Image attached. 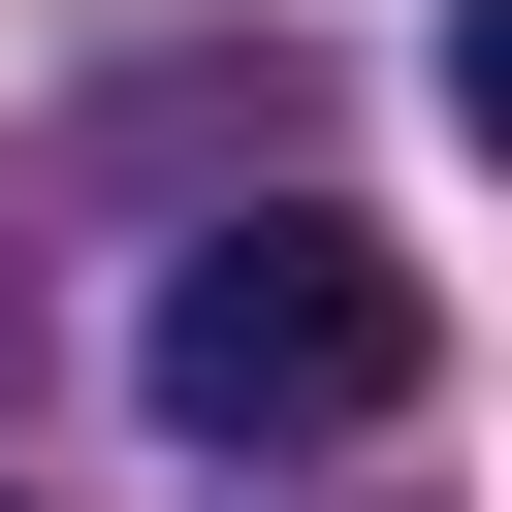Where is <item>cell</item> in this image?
Returning <instances> with one entry per match:
<instances>
[{
    "instance_id": "cell-1",
    "label": "cell",
    "mask_w": 512,
    "mask_h": 512,
    "mask_svg": "<svg viewBox=\"0 0 512 512\" xmlns=\"http://www.w3.org/2000/svg\"><path fill=\"white\" fill-rule=\"evenodd\" d=\"M128 384L256 480V448H384L416 384H448V288L352 224V192H288V224H192L160 256V320H128Z\"/></svg>"
}]
</instances>
